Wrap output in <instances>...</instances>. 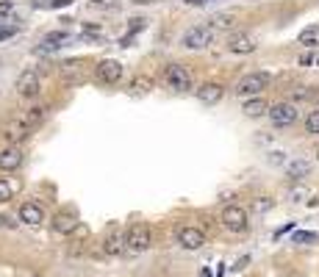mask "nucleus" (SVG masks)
<instances>
[{
	"mask_svg": "<svg viewBox=\"0 0 319 277\" xmlns=\"http://www.w3.org/2000/svg\"><path fill=\"white\" fill-rule=\"evenodd\" d=\"M28 136H31V128L22 122L20 117H11L6 125H3V138H6L8 144H20V141H25Z\"/></svg>",
	"mask_w": 319,
	"mask_h": 277,
	"instance_id": "nucleus-11",
	"label": "nucleus"
},
{
	"mask_svg": "<svg viewBox=\"0 0 319 277\" xmlns=\"http://www.w3.org/2000/svg\"><path fill=\"white\" fill-rule=\"evenodd\" d=\"M236 22H239V14H236V11H222V14H217V17H211L208 25L220 34V31H230V28H236Z\"/></svg>",
	"mask_w": 319,
	"mask_h": 277,
	"instance_id": "nucleus-19",
	"label": "nucleus"
},
{
	"mask_svg": "<svg viewBox=\"0 0 319 277\" xmlns=\"http://www.w3.org/2000/svg\"><path fill=\"white\" fill-rule=\"evenodd\" d=\"M39 89H42V78L36 69H25L20 78H17V94L31 100V97H39Z\"/></svg>",
	"mask_w": 319,
	"mask_h": 277,
	"instance_id": "nucleus-8",
	"label": "nucleus"
},
{
	"mask_svg": "<svg viewBox=\"0 0 319 277\" xmlns=\"http://www.w3.org/2000/svg\"><path fill=\"white\" fill-rule=\"evenodd\" d=\"M125 252V230L122 228H108V233L103 235V241H100V255L106 258H117Z\"/></svg>",
	"mask_w": 319,
	"mask_h": 277,
	"instance_id": "nucleus-5",
	"label": "nucleus"
},
{
	"mask_svg": "<svg viewBox=\"0 0 319 277\" xmlns=\"http://www.w3.org/2000/svg\"><path fill=\"white\" fill-rule=\"evenodd\" d=\"M305 131H308V133H314V136L319 133V108H314L311 114L305 117Z\"/></svg>",
	"mask_w": 319,
	"mask_h": 277,
	"instance_id": "nucleus-25",
	"label": "nucleus"
},
{
	"mask_svg": "<svg viewBox=\"0 0 319 277\" xmlns=\"http://www.w3.org/2000/svg\"><path fill=\"white\" fill-rule=\"evenodd\" d=\"M272 208V200L270 197H261V200L255 202V211H258V214H264V211H270Z\"/></svg>",
	"mask_w": 319,
	"mask_h": 277,
	"instance_id": "nucleus-30",
	"label": "nucleus"
},
{
	"mask_svg": "<svg viewBox=\"0 0 319 277\" xmlns=\"http://www.w3.org/2000/svg\"><path fill=\"white\" fill-rule=\"evenodd\" d=\"M92 3H103V0H92Z\"/></svg>",
	"mask_w": 319,
	"mask_h": 277,
	"instance_id": "nucleus-39",
	"label": "nucleus"
},
{
	"mask_svg": "<svg viewBox=\"0 0 319 277\" xmlns=\"http://www.w3.org/2000/svg\"><path fill=\"white\" fill-rule=\"evenodd\" d=\"M317 64H319V58H317Z\"/></svg>",
	"mask_w": 319,
	"mask_h": 277,
	"instance_id": "nucleus-41",
	"label": "nucleus"
},
{
	"mask_svg": "<svg viewBox=\"0 0 319 277\" xmlns=\"http://www.w3.org/2000/svg\"><path fill=\"white\" fill-rule=\"evenodd\" d=\"M222 225H225L230 233H244L247 225H250V216L241 205H228L225 211H222Z\"/></svg>",
	"mask_w": 319,
	"mask_h": 277,
	"instance_id": "nucleus-6",
	"label": "nucleus"
},
{
	"mask_svg": "<svg viewBox=\"0 0 319 277\" xmlns=\"http://www.w3.org/2000/svg\"><path fill=\"white\" fill-rule=\"evenodd\" d=\"M11 36H17V25H0V42L11 39Z\"/></svg>",
	"mask_w": 319,
	"mask_h": 277,
	"instance_id": "nucleus-28",
	"label": "nucleus"
},
{
	"mask_svg": "<svg viewBox=\"0 0 319 277\" xmlns=\"http://www.w3.org/2000/svg\"><path fill=\"white\" fill-rule=\"evenodd\" d=\"M241 111H244L247 117H261V114H270V105H267V100H261V97H253V100L244 103Z\"/></svg>",
	"mask_w": 319,
	"mask_h": 277,
	"instance_id": "nucleus-21",
	"label": "nucleus"
},
{
	"mask_svg": "<svg viewBox=\"0 0 319 277\" xmlns=\"http://www.w3.org/2000/svg\"><path fill=\"white\" fill-rule=\"evenodd\" d=\"M200 277H211V272H208V269H203V272H200Z\"/></svg>",
	"mask_w": 319,
	"mask_h": 277,
	"instance_id": "nucleus-37",
	"label": "nucleus"
},
{
	"mask_svg": "<svg viewBox=\"0 0 319 277\" xmlns=\"http://www.w3.org/2000/svg\"><path fill=\"white\" fill-rule=\"evenodd\" d=\"M22 166V152L20 147H6V150L0 152V172H17Z\"/></svg>",
	"mask_w": 319,
	"mask_h": 277,
	"instance_id": "nucleus-17",
	"label": "nucleus"
},
{
	"mask_svg": "<svg viewBox=\"0 0 319 277\" xmlns=\"http://www.w3.org/2000/svg\"><path fill=\"white\" fill-rule=\"evenodd\" d=\"M291 197H294V202H300V197H305V191H303V188H294V191H291Z\"/></svg>",
	"mask_w": 319,
	"mask_h": 277,
	"instance_id": "nucleus-34",
	"label": "nucleus"
},
{
	"mask_svg": "<svg viewBox=\"0 0 319 277\" xmlns=\"http://www.w3.org/2000/svg\"><path fill=\"white\" fill-rule=\"evenodd\" d=\"M84 31H89V34H100V28H97V25H92V22H86Z\"/></svg>",
	"mask_w": 319,
	"mask_h": 277,
	"instance_id": "nucleus-33",
	"label": "nucleus"
},
{
	"mask_svg": "<svg viewBox=\"0 0 319 277\" xmlns=\"http://www.w3.org/2000/svg\"><path fill=\"white\" fill-rule=\"evenodd\" d=\"M178 244L183 249H200V247H206V233H203V228L186 225V228L178 230Z\"/></svg>",
	"mask_w": 319,
	"mask_h": 277,
	"instance_id": "nucleus-9",
	"label": "nucleus"
},
{
	"mask_svg": "<svg viewBox=\"0 0 319 277\" xmlns=\"http://www.w3.org/2000/svg\"><path fill=\"white\" fill-rule=\"evenodd\" d=\"M81 61H67V64H61V81H75V78L81 75Z\"/></svg>",
	"mask_w": 319,
	"mask_h": 277,
	"instance_id": "nucleus-24",
	"label": "nucleus"
},
{
	"mask_svg": "<svg viewBox=\"0 0 319 277\" xmlns=\"http://www.w3.org/2000/svg\"><path fill=\"white\" fill-rule=\"evenodd\" d=\"M222 94H225V86L222 83H203L197 89V100L200 103H206V105H217L222 100Z\"/></svg>",
	"mask_w": 319,
	"mask_h": 277,
	"instance_id": "nucleus-16",
	"label": "nucleus"
},
{
	"mask_svg": "<svg viewBox=\"0 0 319 277\" xmlns=\"http://www.w3.org/2000/svg\"><path fill=\"white\" fill-rule=\"evenodd\" d=\"M319 235L311 233V230H300V233H294V244H314Z\"/></svg>",
	"mask_w": 319,
	"mask_h": 277,
	"instance_id": "nucleus-27",
	"label": "nucleus"
},
{
	"mask_svg": "<svg viewBox=\"0 0 319 277\" xmlns=\"http://www.w3.org/2000/svg\"><path fill=\"white\" fill-rule=\"evenodd\" d=\"M47 105H31V108H25V111H20V114H17V117L22 119V122L28 125L31 131H34L36 125H42L45 119H47Z\"/></svg>",
	"mask_w": 319,
	"mask_h": 277,
	"instance_id": "nucleus-18",
	"label": "nucleus"
},
{
	"mask_svg": "<svg viewBox=\"0 0 319 277\" xmlns=\"http://www.w3.org/2000/svg\"><path fill=\"white\" fill-rule=\"evenodd\" d=\"M255 47H258V42H255L250 34H233L228 39V50H230V53L247 55V53H255Z\"/></svg>",
	"mask_w": 319,
	"mask_h": 277,
	"instance_id": "nucleus-14",
	"label": "nucleus"
},
{
	"mask_svg": "<svg viewBox=\"0 0 319 277\" xmlns=\"http://www.w3.org/2000/svg\"><path fill=\"white\" fill-rule=\"evenodd\" d=\"M214 36H217V31H214L211 25H194V28H189V31L181 36V47H186V50H206L208 45L214 42Z\"/></svg>",
	"mask_w": 319,
	"mask_h": 277,
	"instance_id": "nucleus-2",
	"label": "nucleus"
},
{
	"mask_svg": "<svg viewBox=\"0 0 319 277\" xmlns=\"http://www.w3.org/2000/svg\"><path fill=\"white\" fill-rule=\"evenodd\" d=\"M78 225H81V222H78V214H75V211H58V214L53 216V230L61 233V235L75 233Z\"/></svg>",
	"mask_w": 319,
	"mask_h": 277,
	"instance_id": "nucleus-12",
	"label": "nucleus"
},
{
	"mask_svg": "<svg viewBox=\"0 0 319 277\" xmlns=\"http://www.w3.org/2000/svg\"><path fill=\"white\" fill-rule=\"evenodd\" d=\"M297 105L294 103H277V105H272L270 108V119H272V125H277V128H286V125H291V122H297Z\"/></svg>",
	"mask_w": 319,
	"mask_h": 277,
	"instance_id": "nucleus-10",
	"label": "nucleus"
},
{
	"mask_svg": "<svg viewBox=\"0 0 319 277\" xmlns=\"http://www.w3.org/2000/svg\"><path fill=\"white\" fill-rule=\"evenodd\" d=\"M300 64H303V67H308V64H314V55H311V53H303V55H300Z\"/></svg>",
	"mask_w": 319,
	"mask_h": 277,
	"instance_id": "nucleus-31",
	"label": "nucleus"
},
{
	"mask_svg": "<svg viewBox=\"0 0 319 277\" xmlns=\"http://www.w3.org/2000/svg\"><path fill=\"white\" fill-rule=\"evenodd\" d=\"M164 83L172 92H189L191 89V72L183 64H167L164 67Z\"/></svg>",
	"mask_w": 319,
	"mask_h": 277,
	"instance_id": "nucleus-3",
	"label": "nucleus"
},
{
	"mask_svg": "<svg viewBox=\"0 0 319 277\" xmlns=\"http://www.w3.org/2000/svg\"><path fill=\"white\" fill-rule=\"evenodd\" d=\"M72 0H50V6L53 8H64V6H70Z\"/></svg>",
	"mask_w": 319,
	"mask_h": 277,
	"instance_id": "nucleus-32",
	"label": "nucleus"
},
{
	"mask_svg": "<svg viewBox=\"0 0 319 277\" xmlns=\"http://www.w3.org/2000/svg\"><path fill=\"white\" fill-rule=\"evenodd\" d=\"M186 6H203V3H208V0H183Z\"/></svg>",
	"mask_w": 319,
	"mask_h": 277,
	"instance_id": "nucleus-35",
	"label": "nucleus"
},
{
	"mask_svg": "<svg viewBox=\"0 0 319 277\" xmlns=\"http://www.w3.org/2000/svg\"><path fill=\"white\" fill-rule=\"evenodd\" d=\"M20 219L25 222V225H31V228H36V225H42L45 222V208L39 205V202H22L20 205Z\"/></svg>",
	"mask_w": 319,
	"mask_h": 277,
	"instance_id": "nucleus-15",
	"label": "nucleus"
},
{
	"mask_svg": "<svg viewBox=\"0 0 319 277\" xmlns=\"http://www.w3.org/2000/svg\"><path fill=\"white\" fill-rule=\"evenodd\" d=\"M150 244H153V235H150V228L144 222H134L125 233V252L128 255H142L147 252Z\"/></svg>",
	"mask_w": 319,
	"mask_h": 277,
	"instance_id": "nucleus-1",
	"label": "nucleus"
},
{
	"mask_svg": "<svg viewBox=\"0 0 319 277\" xmlns=\"http://www.w3.org/2000/svg\"><path fill=\"white\" fill-rule=\"evenodd\" d=\"M153 86H156V81H153L150 75H144V72H139V75H134L131 81H128L125 92L131 97H144V94H150V92H153Z\"/></svg>",
	"mask_w": 319,
	"mask_h": 277,
	"instance_id": "nucleus-13",
	"label": "nucleus"
},
{
	"mask_svg": "<svg viewBox=\"0 0 319 277\" xmlns=\"http://www.w3.org/2000/svg\"><path fill=\"white\" fill-rule=\"evenodd\" d=\"M308 172H311V164H308V161H303V158H300V161H291V164L286 166V175H289L291 180H303Z\"/></svg>",
	"mask_w": 319,
	"mask_h": 277,
	"instance_id": "nucleus-22",
	"label": "nucleus"
},
{
	"mask_svg": "<svg viewBox=\"0 0 319 277\" xmlns=\"http://www.w3.org/2000/svg\"><path fill=\"white\" fill-rule=\"evenodd\" d=\"M267 86H270V75L267 72H247V75L239 78V83H236V94L255 97V94H261Z\"/></svg>",
	"mask_w": 319,
	"mask_h": 277,
	"instance_id": "nucleus-4",
	"label": "nucleus"
},
{
	"mask_svg": "<svg viewBox=\"0 0 319 277\" xmlns=\"http://www.w3.org/2000/svg\"><path fill=\"white\" fill-rule=\"evenodd\" d=\"M300 45H305V47H314V45H319V25H311V28H305L303 34L297 36Z\"/></svg>",
	"mask_w": 319,
	"mask_h": 277,
	"instance_id": "nucleus-23",
	"label": "nucleus"
},
{
	"mask_svg": "<svg viewBox=\"0 0 319 277\" xmlns=\"http://www.w3.org/2000/svg\"><path fill=\"white\" fill-rule=\"evenodd\" d=\"M291 228H294V225H291V222H289V225H286V228H280V230H277V233H275V235H283V233H289V230H291Z\"/></svg>",
	"mask_w": 319,
	"mask_h": 277,
	"instance_id": "nucleus-36",
	"label": "nucleus"
},
{
	"mask_svg": "<svg viewBox=\"0 0 319 277\" xmlns=\"http://www.w3.org/2000/svg\"><path fill=\"white\" fill-rule=\"evenodd\" d=\"M122 64L117 61V58H103V61H97V67H94V75H97L100 83H120L122 81Z\"/></svg>",
	"mask_w": 319,
	"mask_h": 277,
	"instance_id": "nucleus-7",
	"label": "nucleus"
},
{
	"mask_svg": "<svg viewBox=\"0 0 319 277\" xmlns=\"http://www.w3.org/2000/svg\"><path fill=\"white\" fill-rule=\"evenodd\" d=\"M317 158H319V152H317Z\"/></svg>",
	"mask_w": 319,
	"mask_h": 277,
	"instance_id": "nucleus-40",
	"label": "nucleus"
},
{
	"mask_svg": "<svg viewBox=\"0 0 319 277\" xmlns=\"http://www.w3.org/2000/svg\"><path fill=\"white\" fill-rule=\"evenodd\" d=\"M25 277H39V275H25Z\"/></svg>",
	"mask_w": 319,
	"mask_h": 277,
	"instance_id": "nucleus-38",
	"label": "nucleus"
},
{
	"mask_svg": "<svg viewBox=\"0 0 319 277\" xmlns=\"http://www.w3.org/2000/svg\"><path fill=\"white\" fill-rule=\"evenodd\" d=\"M70 39V34H67V31H50L47 36H45V42H42V53H50V50H56L58 45H61V42H67ZM39 50H36V53H39Z\"/></svg>",
	"mask_w": 319,
	"mask_h": 277,
	"instance_id": "nucleus-20",
	"label": "nucleus"
},
{
	"mask_svg": "<svg viewBox=\"0 0 319 277\" xmlns=\"http://www.w3.org/2000/svg\"><path fill=\"white\" fill-rule=\"evenodd\" d=\"M11 11H14V3H11V0H0V20L8 17Z\"/></svg>",
	"mask_w": 319,
	"mask_h": 277,
	"instance_id": "nucleus-29",
	"label": "nucleus"
},
{
	"mask_svg": "<svg viewBox=\"0 0 319 277\" xmlns=\"http://www.w3.org/2000/svg\"><path fill=\"white\" fill-rule=\"evenodd\" d=\"M11 197H14V186H11L8 180H0V205H3V202H8Z\"/></svg>",
	"mask_w": 319,
	"mask_h": 277,
	"instance_id": "nucleus-26",
	"label": "nucleus"
}]
</instances>
